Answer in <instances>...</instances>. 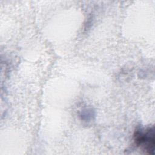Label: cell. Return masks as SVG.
Wrapping results in <instances>:
<instances>
[{"mask_svg":"<svg viewBox=\"0 0 155 155\" xmlns=\"http://www.w3.org/2000/svg\"><path fill=\"white\" fill-rule=\"evenodd\" d=\"M134 140L135 143L141 147L150 154H154L155 139L154 127H150L146 129L139 128L134 133Z\"/></svg>","mask_w":155,"mask_h":155,"instance_id":"1","label":"cell"}]
</instances>
